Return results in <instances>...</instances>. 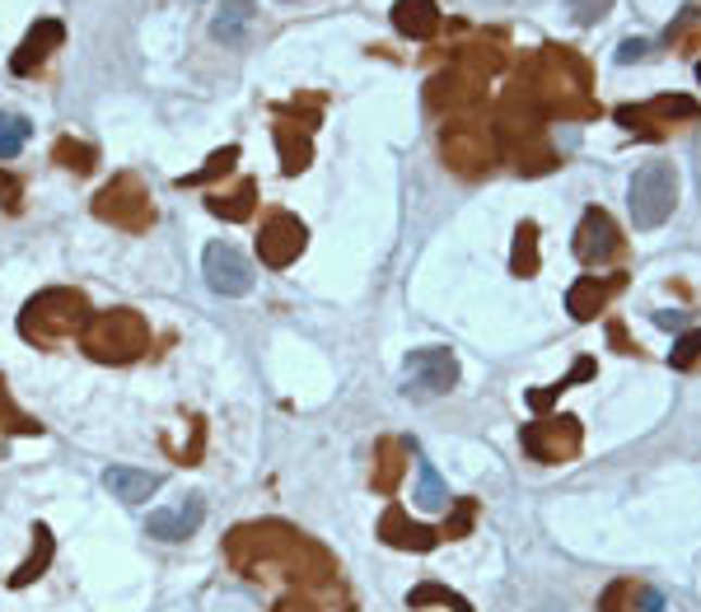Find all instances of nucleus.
Returning <instances> with one entry per match:
<instances>
[{
    "instance_id": "nucleus-10",
    "label": "nucleus",
    "mask_w": 701,
    "mask_h": 612,
    "mask_svg": "<svg viewBox=\"0 0 701 612\" xmlns=\"http://www.w3.org/2000/svg\"><path fill=\"white\" fill-rule=\"evenodd\" d=\"M575 253H580V262H608L617 253L613 220H608L603 211H585L580 234H575Z\"/></svg>"
},
{
    "instance_id": "nucleus-15",
    "label": "nucleus",
    "mask_w": 701,
    "mask_h": 612,
    "mask_svg": "<svg viewBox=\"0 0 701 612\" xmlns=\"http://www.w3.org/2000/svg\"><path fill=\"white\" fill-rule=\"evenodd\" d=\"M34 538H38V542H34V557H28L24 566L10 575V585H14V589L34 585V579H38V575H42L47 566H52V552H57V542H52V528H47V524H38V528H34Z\"/></svg>"
},
{
    "instance_id": "nucleus-19",
    "label": "nucleus",
    "mask_w": 701,
    "mask_h": 612,
    "mask_svg": "<svg viewBox=\"0 0 701 612\" xmlns=\"http://www.w3.org/2000/svg\"><path fill=\"white\" fill-rule=\"evenodd\" d=\"M253 192H258L253 183H239V192L234 197H211L206 207H211V215H221V220H248L253 215Z\"/></svg>"
},
{
    "instance_id": "nucleus-22",
    "label": "nucleus",
    "mask_w": 701,
    "mask_h": 612,
    "mask_svg": "<svg viewBox=\"0 0 701 612\" xmlns=\"http://www.w3.org/2000/svg\"><path fill=\"white\" fill-rule=\"evenodd\" d=\"M57 160L66 168H75V174H89V168H93V150L75 146V140H57Z\"/></svg>"
},
{
    "instance_id": "nucleus-21",
    "label": "nucleus",
    "mask_w": 701,
    "mask_h": 612,
    "mask_svg": "<svg viewBox=\"0 0 701 612\" xmlns=\"http://www.w3.org/2000/svg\"><path fill=\"white\" fill-rule=\"evenodd\" d=\"M408 603H412V608H421V603H445V608H454V612H473V608H467V599H459V594H449V589H440V585H421V589H412Z\"/></svg>"
},
{
    "instance_id": "nucleus-28",
    "label": "nucleus",
    "mask_w": 701,
    "mask_h": 612,
    "mask_svg": "<svg viewBox=\"0 0 701 612\" xmlns=\"http://www.w3.org/2000/svg\"><path fill=\"white\" fill-rule=\"evenodd\" d=\"M0 197H14V178L5 174V168H0Z\"/></svg>"
},
{
    "instance_id": "nucleus-25",
    "label": "nucleus",
    "mask_w": 701,
    "mask_h": 612,
    "mask_svg": "<svg viewBox=\"0 0 701 612\" xmlns=\"http://www.w3.org/2000/svg\"><path fill=\"white\" fill-rule=\"evenodd\" d=\"M646 52H650V42H646V38H627V42L617 47V66H631V61H641Z\"/></svg>"
},
{
    "instance_id": "nucleus-13",
    "label": "nucleus",
    "mask_w": 701,
    "mask_h": 612,
    "mask_svg": "<svg viewBox=\"0 0 701 612\" xmlns=\"http://www.w3.org/2000/svg\"><path fill=\"white\" fill-rule=\"evenodd\" d=\"M253 14H258L253 0H225L221 14L211 20V34L221 42H229V47H239L243 34H248V24H253Z\"/></svg>"
},
{
    "instance_id": "nucleus-1",
    "label": "nucleus",
    "mask_w": 701,
    "mask_h": 612,
    "mask_svg": "<svg viewBox=\"0 0 701 612\" xmlns=\"http://www.w3.org/2000/svg\"><path fill=\"white\" fill-rule=\"evenodd\" d=\"M80 347L103 360V365H132L150 351V327L140 319L136 309H108V313H93L80 333Z\"/></svg>"
},
{
    "instance_id": "nucleus-8",
    "label": "nucleus",
    "mask_w": 701,
    "mask_h": 612,
    "mask_svg": "<svg viewBox=\"0 0 701 612\" xmlns=\"http://www.w3.org/2000/svg\"><path fill=\"white\" fill-rule=\"evenodd\" d=\"M201 520H206V500L187 496L183 505H174V510H150L146 533L150 538H160V542H183V538H192V533L201 528Z\"/></svg>"
},
{
    "instance_id": "nucleus-7",
    "label": "nucleus",
    "mask_w": 701,
    "mask_h": 612,
    "mask_svg": "<svg viewBox=\"0 0 701 612\" xmlns=\"http://www.w3.org/2000/svg\"><path fill=\"white\" fill-rule=\"evenodd\" d=\"M304 243H309V229H304L295 215L276 211V215L262 220V234H258V258L280 272V266H290L295 258L304 253Z\"/></svg>"
},
{
    "instance_id": "nucleus-17",
    "label": "nucleus",
    "mask_w": 701,
    "mask_h": 612,
    "mask_svg": "<svg viewBox=\"0 0 701 612\" xmlns=\"http://www.w3.org/2000/svg\"><path fill=\"white\" fill-rule=\"evenodd\" d=\"M28 136H34V122L24 113H5V108H0V160H14V154L28 146Z\"/></svg>"
},
{
    "instance_id": "nucleus-20",
    "label": "nucleus",
    "mask_w": 701,
    "mask_h": 612,
    "mask_svg": "<svg viewBox=\"0 0 701 612\" xmlns=\"http://www.w3.org/2000/svg\"><path fill=\"white\" fill-rule=\"evenodd\" d=\"M234 160H239V146H225V150H215V154H211L206 168H197V174H187V178H178V183H183V187H201V183L215 178V174H229Z\"/></svg>"
},
{
    "instance_id": "nucleus-5",
    "label": "nucleus",
    "mask_w": 701,
    "mask_h": 612,
    "mask_svg": "<svg viewBox=\"0 0 701 612\" xmlns=\"http://www.w3.org/2000/svg\"><path fill=\"white\" fill-rule=\"evenodd\" d=\"M201 272H206V286L215 295H225V300H239V295L253 290V262L225 239L206 243V253H201Z\"/></svg>"
},
{
    "instance_id": "nucleus-2",
    "label": "nucleus",
    "mask_w": 701,
    "mask_h": 612,
    "mask_svg": "<svg viewBox=\"0 0 701 612\" xmlns=\"http://www.w3.org/2000/svg\"><path fill=\"white\" fill-rule=\"evenodd\" d=\"M85 323H89V300L80 290H42L24 304L20 333L28 341H61L85 333Z\"/></svg>"
},
{
    "instance_id": "nucleus-23",
    "label": "nucleus",
    "mask_w": 701,
    "mask_h": 612,
    "mask_svg": "<svg viewBox=\"0 0 701 612\" xmlns=\"http://www.w3.org/2000/svg\"><path fill=\"white\" fill-rule=\"evenodd\" d=\"M697 355H701V327H697V333H683V337L674 341V351H668V365L688 370V365H692Z\"/></svg>"
},
{
    "instance_id": "nucleus-6",
    "label": "nucleus",
    "mask_w": 701,
    "mask_h": 612,
    "mask_svg": "<svg viewBox=\"0 0 701 612\" xmlns=\"http://www.w3.org/2000/svg\"><path fill=\"white\" fill-rule=\"evenodd\" d=\"M93 211H99V220H113V225L122 229H146L154 211H150V197L140 192V183L136 178H117V183H108L99 201H93Z\"/></svg>"
},
{
    "instance_id": "nucleus-27",
    "label": "nucleus",
    "mask_w": 701,
    "mask_h": 612,
    "mask_svg": "<svg viewBox=\"0 0 701 612\" xmlns=\"http://www.w3.org/2000/svg\"><path fill=\"white\" fill-rule=\"evenodd\" d=\"M636 608H641V612H664V594L641 589V594H636Z\"/></svg>"
},
{
    "instance_id": "nucleus-16",
    "label": "nucleus",
    "mask_w": 701,
    "mask_h": 612,
    "mask_svg": "<svg viewBox=\"0 0 701 612\" xmlns=\"http://www.w3.org/2000/svg\"><path fill=\"white\" fill-rule=\"evenodd\" d=\"M416 505L421 510H445L449 505V486L440 482V473H435V463L421 459V453H416Z\"/></svg>"
},
{
    "instance_id": "nucleus-24",
    "label": "nucleus",
    "mask_w": 701,
    "mask_h": 612,
    "mask_svg": "<svg viewBox=\"0 0 701 612\" xmlns=\"http://www.w3.org/2000/svg\"><path fill=\"white\" fill-rule=\"evenodd\" d=\"M654 327H664V333H683V327H688V313L683 309H654Z\"/></svg>"
},
{
    "instance_id": "nucleus-26",
    "label": "nucleus",
    "mask_w": 701,
    "mask_h": 612,
    "mask_svg": "<svg viewBox=\"0 0 701 612\" xmlns=\"http://www.w3.org/2000/svg\"><path fill=\"white\" fill-rule=\"evenodd\" d=\"M608 5H613V0H575V20H580V24H594Z\"/></svg>"
},
{
    "instance_id": "nucleus-18",
    "label": "nucleus",
    "mask_w": 701,
    "mask_h": 612,
    "mask_svg": "<svg viewBox=\"0 0 701 612\" xmlns=\"http://www.w3.org/2000/svg\"><path fill=\"white\" fill-rule=\"evenodd\" d=\"M566 309L575 313V319H594V313L603 309V286H599V280L594 276H585V280H575V286H571V295H566Z\"/></svg>"
},
{
    "instance_id": "nucleus-9",
    "label": "nucleus",
    "mask_w": 701,
    "mask_h": 612,
    "mask_svg": "<svg viewBox=\"0 0 701 612\" xmlns=\"http://www.w3.org/2000/svg\"><path fill=\"white\" fill-rule=\"evenodd\" d=\"M61 38H66V28H61L57 20H38L34 28H28V38L20 42V52H14L10 71H14V75H34V71L42 66V61L61 47Z\"/></svg>"
},
{
    "instance_id": "nucleus-11",
    "label": "nucleus",
    "mask_w": 701,
    "mask_h": 612,
    "mask_svg": "<svg viewBox=\"0 0 701 612\" xmlns=\"http://www.w3.org/2000/svg\"><path fill=\"white\" fill-rule=\"evenodd\" d=\"M103 486L113 491L117 500H127V505H140V500H150L154 491L164 486L160 473H140V467H108L103 473Z\"/></svg>"
},
{
    "instance_id": "nucleus-14",
    "label": "nucleus",
    "mask_w": 701,
    "mask_h": 612,
    "mask_svg": "<svg viewBox=\"0 0 701 612\" xmlns=\"http://www.w3.org/2000/svg\"><path fill=\"white\" fill-rule=\"evenodd\" d=\"M440 538H445V533L408 524V520H402V510H388L384 514V542H393V547H416V552H430V547L440 542Z\"/></svg>"
},
{
    "instance_id": "nucleus-12",
    "label": "nucleus",
    "mask_w": 701,
    "mask_h": 612,
    "mask_svg": "<svg viewBox=\"0 0 701 612\" xmlns=\"http://www.w3.org/2000/svg\"><path fill=\"white\" fill-rule=\"evenodd\" d=\"M440 24V5L435 0H398L393 5V28L402 38H430Z\"/></svg>"
},
{
    "instance_id": "nucleus-4",
    "label": "nucleus",
    "mask_w": 701,
    "mask_h": 612,
    "mask_svg": "<svg viewBox=\"0 0 701 612\" xmlns=\"http://www.w3.org/2000/svg\"><path fill=\"white\" fill-rule=\"evenodd\" d=\"M459 384V360L454 351L445 347H421L408 355V370H402V394L426 402V398H440L449 388Z\"/></svg>"
},
{
    "instance_id": "nucleus-3",
    "label": "nucleus",
    "mask_w": 701,
    "mask_h": 612,
    "mask_svg": "<svg viewBox=\"0 0 701 612\" xmlns=\"http://www.w3.org/2000/svg\"><path fill=\"white\" fill-rule=\"evenodd\" d=\"M674 201H678V174L674 164L654 160V164H641L636 168V178L627 187V211H631V225L650 234L660 229L668 215H674Z\"/></svg>"
}]
</instances>
